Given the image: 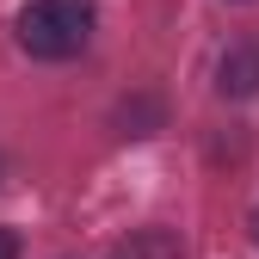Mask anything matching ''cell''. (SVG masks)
<instances>
[{
	"label": "cell",
	"mask_w": 259,
	"mask_h": 259,
	"mask_svg": "<svg viewBox=\"0 0 259 259\" xmlns=\"http://www.w3.org/2000/svg\"><path fill=\"white\" fill-rule=\"evenodd\" d=\"M99 0H25L13 19V37L31 62H74L93 44Z\"/></svg>",
	"instance_id": "6da1fadb"
},
{
	"label": "cell",
	"mask_w": 259,
	"mask_h": 259,
	"mask_svg": "<svg viewBox=\"0 0 259 259\" xmlns=\"http://www.w3.org/2000/svg\"><path fill=\"white\" fill-rule=\"evenodd\" d=\"M216 93L222 99H259V44L253 37H235L216 56Z\"/></svg>",
	"instance_id": "7a4b0ae2"
},
{
	"label": "cell",
	"mask_w": 259,
	"mask_h": 259,
	"mask_svg": "<svg viewBox=\"0 0 259 259\" xmlns=\"http://www.w3.org/2000/svg\"><path fill=\"white\" fill-rule=\"evenodd\" d=\"M111 259H185V241L173 229H160V222H148V229H130L111 247Z\"/></svg>",
	"instance_id": "3957f363"
},
{
	"label": "cell",
	"mask_w": 259,
	"mask_h": 259,
	"mask_svg": "<svg viewBox=\"0 0 259 259\" xmlns=\"http://www.w3.org/2000/svg\"><path fill=\"white\" fill-rule=\"evenodd\" d=\"M154 130H160V105L154 99H136V105L117 111V136H154Z\"/></svg>",
	"instance_id": "277c9868"
},
{
	"label": "cell",
	"mask_w": 259,
	"mask_h": 259,
	"mask_svg": "<svg viewBox=\"0 0 259 259\" xmlns=\"http://www.w3.org/2000/svg\"><path fill=\"white\" fill-rule=\"evenodd\" d=\"M19 253H25V241L7 229V222H0V259H19Z\"/></svg>",
	"instance_id": "5b68a950"
},
{
	"label": "cell",
	"mask_w": 259,
	"mask_h": 259,
	"mask_svg": "<svg viewBox=\"0 0 259 259\" xmlns=\"http://www.w3.org/2000/svg\"><path fill=\"white\" fill-rule=\"evenodd\" d=\"M253 241H259V210H253Z\"/></svg>",
	"instance_id": "8992f818"
},
{
	"label": "cell",
	"mask_w": 259,
	"mask_h": 259,
	"mask_svg": "<svg viewBox=\"0 0 259 259\" xmlns=\"http://www.w3.org/2000/svg\"><path fill=\"white\" fill-rule=\"evenodd\" d=\"M0 179H7V160H0Z\"/></svg>",
	"instance_id": "52a82bcc"
}]
</instances>
